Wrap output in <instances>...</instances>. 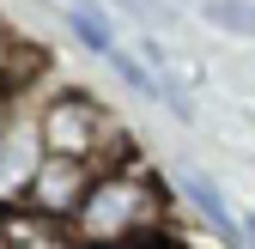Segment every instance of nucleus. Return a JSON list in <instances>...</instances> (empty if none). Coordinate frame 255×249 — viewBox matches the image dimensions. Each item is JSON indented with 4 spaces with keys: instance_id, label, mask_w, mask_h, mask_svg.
Instances as JSON below:
<instances>
[{
    "instance_id": "5",
    "label": "nucleus",
    "mask_w": 255,
    "mask_h": 249,
    "mask_svg": "<svg viewBox=\"0 0 255 249\" xmlns=\"http://www.w3.org/2000/svg\"><path fill=\"white\" fill-rule=\"evenodd\" d=\"M188 195H195V207H201L207 219L219 225V237H243V225L231 219V207H225V195H219V189H213L207 176H188Z\"/></svg>"
},
{
    "instance_id": "8",
    "label": "nucleus",
    "mask_w": 255,
    "mask_h": 249,
    "mask_svg": "<svg viewBox=\"0 0 255 249\" xmlns=\"http://www.w3.org/2000/svg\"><path fill=\"white\" fill-rule=\"evenodd\" d=\"M243 237H249V249H255V219H249V225H243Z\"/></svg>"
},
{
    "instance_id": "7",
    "label": "nucleus",
    "mask_w": 255,
    "mask_h": 249,
    "mask_svg": "<svg viewBox=\"0 0 255 249\" xmlns=\"http://www.w3.org/2000/svg\"><path fill=\"white\" fill-rule=\"evenodd\" d=\"M207 18L219 30H243V37H255V6H243V0H219V6H207Z\"/></svg>"
},
{
    "instance_id": "2",
    "label": "nucleus",
    "mask_w": 255,
    "mask_h": 249,
    "mask_svg": "<svg viewBox=\"0 0 255 249\" xmlns=\"http://www.w3.org/2000/svg\"><path fill=\"white\" fill-rule=\"evenodd\" d=\"M104 146H116V122L104 104H91L85 91H61L55 104H43V152L49 158H110Z\"/></svg>"
},
{
    "instance_id": "3",
    "label": "nucleus",
    "mask_w": 255,
    "mask_h": 249,
    "mask_svg": "<svg viewBox=\"0 0 255 249\" xmlns=\"http://www.w3.org/2000/svg\"><path fill=\"white\" fill-rule=\"evenodd\" d=\"M91 182H98V176H85V158H49V152H43V164L30 170V182H24V207L43 213V219H73V207L85 201Z\"/></svg>"
},
{
    "instance_id": "6",
    "label": "nucleus",
    "mask_w": 255,
    "mask_h": 249,
    "mask_svg": "<svg viewBox=\"0 0 255 249\" xmlns=\"http://www.w3.org/2000/svg\"><path fill=\"white\" fill-rule=\"evenodd\" d=\"M73 30H79V43H91L98 55H110V49H116L110 18H104V12H91V6H73Z\"/></svg>"
},
{
    "instance_id": "1",
    "label": "nucleus",
    "mask_w": 255,
    "mask_h": 249,
    "mask_svg": "<svg viewBox=\"0 0 255 249\" xmlns=\"http://www.w3.org/2000/svg\"><path fill=\"white\" fill-rule=\"evenodd\" d=\"M73 237L85 249H134V243H152L158 225H164V195L158 182L134 164H116L104 170L98 182L85 189V201L73 207Z\"/></svg>"
},
{
    "instance_id": "4",
    "label": "nucleus",
    "mask_w": 255,
    "mask_h": 249,
    "mask_svg": "<svg viewBox=\"0 0 255 249\" xmlns=\"http://www.w3.org/2000/svg\"><path fill=\"white\" fill-rule=\"evenodd\" d=\"M0 249H85L79 237H73V225L67 219H43V213H12L6 219V237H0Z\"/></svg>"
}]
</instances>
